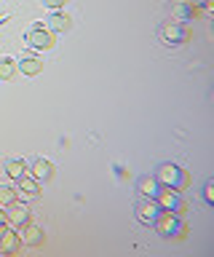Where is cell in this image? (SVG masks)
I'll return each mask as SVG.
<instances>
[{
  "instance_id": "7c38bea8",
  "label": "cell",
  "mask_w": 214,
  "mask_h": 257,
  "mask_svg": "<svg viewBox=\"0 0 214 257\" xmlns=\"http://www.w3.org/2000/svg\"><path fill=\"white\" fill-rule=\"evenodd\" d=\"M70 27H73V19H70L67 14H62V11H54L49 19H46V30L54 32V35H57V32H67Z\"/></svg>"
},
{
  "instance_id": "3957f363",
  "label": "cell",
  "mask_w": 214,
  "mask_h": 257,
  "mask_svg": "<svg viewBox=\"0 0 214 257\" xmlns=\"http://www.w3.org/2000/svg\"><path fill=\"white\" fill-rule=\"evenodd\" d=\"M155 201L161 204V209H166V212H174V214H185V201H182L179 190L174 188H166V185H161V190H158Z\"/></svg>"
},
{
  "instance_id": "9c48e42d",
  "label": "cell",
  "mask_w": 214,
  "mask_h": 257,
  "mask_svg": "<svg viewBox=\"0 0 214 257\" xmlns=\"http://www.w3.org/2000/svg\"><path fill=\"white\" fill-rule=\"evenodd\" d=\"M17 193H19V198H38L41 196V182L33 174H25L17 180Z\"/></svg>"
},
{
  "instance_id": "8992f818",
  "label": "cell",
  "mask_w": 214,
  "mask_h": 257,
  "mask_svg": "<svg viewBox=\"0 0 214 257\" xmlns=\"http://www.w3.org/2000/svg\"><path fill=\"white\" fill-rule=\"evenodd\" d=\"M134 214H137V220L142 225H153L158 220V214H161V204H158L155 198H142L137 206H134Z\"/></svg>"
},
{
  "instance_id": "44dd1931",
  "label": "cell",
  "mask_w": 214,
  "mask_h": 257,
  "mask_svg": "<svg viewBox=\"0 0 214 257\" xmlns=\"http://www.w3.org/2000/svg\"><path fill=\"white\" fill-rule=\"evenodd\" d=\"M187 3H190V6H195V8H203V6H206V0H187Z\"/></svg>"
},
{
  "instance_id": "8fae6325",
  "label": "cell",
  "mask_w": 214,
  "mask_h": 257,
  "mask_svg": "<svg viewBox=\"0 0 214 257\" xmlns=\"http://www.w3.org/2000/svg\"><path fill=\"white\" fill-rule=\"evenodd\" d=\"M158 190H161V182H158L155 174H142L137 180V193H142L145 198H155Z\"/></svg>"
},
{
  "instance_id": "7a4b0ae2",
  "label": "cell",
  "mask_w": 214,
  "mask_h": 257,
  "mask_svg": "<svg viewBox=\"0 0 214 257\" xmlns=\"http://www.w3.org/2000/svg\"><path fill=\"white\" fill-rule=\"evenodd\" d=\"M155 177H158V182H161V185L174 188V190H185L190 185V174L182 166H177V164H161Z\"/></svg>"
},
{
  "instance_id": "2e32d148",
  "label": "cell",
  "mask_w": 214,
  "mask_h": 257,
  "mask_svg": "<svg viewBox=\"0 0 214 257\" xmlns=\"http://www.w3.org/2000/svg\"><path fill=\"white\" fill-rule=\"evenodd\" d=\"M17 72H19L17 59H11V56H0V80H11Z\"/></svg>"
},
{
  "instance_id": "5bb4252c",
  "label": "cell",
  "mask_w": 214,
  "mask_h": 257,
  "mask_svg": "<svg viewBox=\"0 0 214 257\" xmlns=\"http://www.w3.org/2000/svg\"><path fill=\"white\" fill-rule=\"evenodd\" d=\"M30 174H33L38 182H49V180H54V164L46 158H38L33 164V169H30Z\"/></svg>"
},
{
  "instance_id": "30bf717a",
  "label": "cell",
  "mask_w": 214,
  "mask_h": 257,
  "mask_svg": "<svg viewBox=\"0 0 214 257\" xmlns=\"http://www.w3.org/2000/svg\"><path fill=\"white\" fill-rule=\"evenodd\" d=\"M19 238H22V244L25 246H41L43 241H46V233L43 228H38V225H22V233H19Z\"/></svg>"
},
{
  "instance_id": "7402d4cb",
  "label": "cell",
  "mask_w": 214,
  "mask_h": 257,
  "mask_svg": "<svg viewBox=\"0 0 214 257\" xmlns=\"http://www.w3.org/2000/svg\"><path fill=\"white\" fill-rule=\"evenodd\" d=\"M3 225H9V222H6V209L0 206V228H3Z\"/></svg>"
},
{
  "instance_id": "ffe728a7",
  "label": "cell",
  "mask_w": 214,
  "mask_h": 257,
  "mask_svg": "<svg viewBox=\"0 0 214 257\" xmlns=\"http://www.w3.org/2000/svg\"><path fill=\"white\" fill-rule=\"evenodd\" d=\"M41 3H43L46 8H51V11H59V8H65L67 0H41Z\"/></svg>"
},
{
  "instance_id": "ac0fdd59",
  "label": "cell",
  "mask_w": 214,
  "mask_h": 257,
  "mask_svg": "<svg viewBox=\"0 0 214 257\" xmlns=\"http://www.w3.org/2000/svg\"><path fill=\"white\" fill-rule=\"evenodd\" d=\"M19 193L14 190V188H9V185H0V206H6V204H11L14 198H17Z\"/></svg>"
},
{
  "instance_id": "9a60e30c",
  "label": "cell",
  "mask_w": 214,
  "mask_h": 257,
  "mask_svg": "<svg viewBox=\"0 0 214 257\" xmlns=\"http://www.w3.org/2000/svg\"><path fill=\"white\" fill-rule=\"evenodd\" d=\"M17 67L22 75H41L43 72V62L38 59V56H22V59L17 62Z\"/></svg>"
},
{
  "instance_id": "d6986e66",
  "label": "cell",
  "mask_w": 214,
  "mask_h": 257,
  "mask_svg": "<svg viewBox=\"0 0 214 257\" xmlns=\"http://www.w3.org/2000/svg\"><path fill=\"white\" fill-rule=\"evenodd\" d=\"M203 201H206V204H214V182L203 185Z\"/></svg>"
},
{
  "instance_id": "e0dca14e",
  "label": "cell",
  "mask_w": 214,
  "mask_h": 257,
  "mask_svg": "<svg viewBox=\"0 0 214 257\" xmlns=\"http://www.w3.org/2000/svg\"><path fill=\"white\" fill-rule=\"evenodd\" d=\"M6 174L11 177V180H19V177H25L27 174V164L25 161H6Z\"/></svg>"
},
{
  "instance_id": "52a82bcc",
  "label": "cell",
  "mask_w": 214,
  "mask_h": 257,
  "mask_svg": "<svg viewBox=\"0 0 214 257\" xmlns=\"http://www.w3.org/2000/svg\"><path fill=\"white\" fill-rule=\"evenodd\" d=\"M27 46L35 51H49L54 48V32H49L46 27H33L27 32Z\"/></svg>"
},
{
  "instance_id": "4fadbf2b",
  "label": "cell",
  "mask_w": 214,
  "mask_h": 257,
  "mask_svg": "<svg viewBox=\"0 0 214 257\" xmlns=\"http://www.w3.org/2000/svg\"><path fill=\"white\" fill-rule=\"evenodd\" d=\"M198 16V8L195 6H190L187 0H182V3H177L171 8V19L174 22H179V24H185V22H193Z\"/></svg>"
},
{
  "instance_id": "5b68a950",
  "label": "cell",
  "mask_w": 214,
  "mask_h": 257,
  "mask_svg": "<svg viewBox=\"0 0 214 257\" xmlns=\"http://www.w3.org/2000/svg\"><path fill=\"white\" fill-rule=\"evenodd\" d=\"M161 38H163L166 46H182V43H187L190 32H187L185 24H179V22H166L161 27Z\"/></svg>"
},
{
  "instance_id": "ba28073f",
  "label": "cell",
  "mask_w": 214,
  "mask_h": 257,
  "mask_svg": "<svg viewBox=\"0 0 214 257\" xmlns=\"http://www.w3.org/2000/svg\"><path fill=\"white\" fill-rule=\"evenodd\" d=\"M19 249H22L19 233H17V230H11L9 225H3V228H0V252H6V254H17Z\"/></svg>"
},
{
  "instance_id": "277c9868",
  "label": "cell",
  "mask_w": 214,
  "mask_h": 257,
  "mask_svg": "<svg viewBox=\"0 0 214 257\" xmlns=\"http://www.w3.org/2000/svg\"><path fill=\"white\" fill-rule=\"evenodd\" d=\"M6 222L14 225V228H22V225H27L30 222V206L22 201L19 196L11 201V204H6Z\"/></svg>"
},
{
  "instance_id": "6da1fadb",
  "label": "cell",
  "mask_w": 214,
  "mask_h": 257,
  "mask_svg": "<svg viewBox=\"0 0 214 257\" xmlns=\"http://www.w3.org/2000/svg\"><path fill=\"white\" fill-rule=\"evenodd\" d=\"M153 228L161 233L163 238H182L187 233V225L182 222V214L166 212V209H161V214H158V220L153 222Z\"/></svg>"
}]
</instances>
